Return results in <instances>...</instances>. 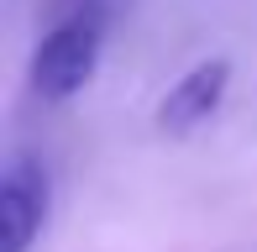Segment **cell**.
<instances>
[{
    "label": "cell",
    "instance_id": "2",
    "mask_svg": "<svg viewBox=\"0 0 257 252\" xmlns=\"http://www.w3.org/2000/svg\"><path fill=\"white\" fill-rule=\"evenodd\" d=\"M48 168L37 158H11L0 179V252H32L48 226Z\"/></svg>",
    "mask_w": 257,
    "mask_h": 252
},
{
    "label": "cell",
    "instance_id": "1",
    "mask_svg": "<svg viewBox=\"0 0 257 252\" xmlns=\"http://www.w3.org/2000/svg\"><path fill=\"white\" fill-rule=\"evenodd\" d=\"M105 32H110L105 0H74V6L42 32L37 53H32V95L53 100V105L58 100H74L100 68Z\"/></svg>",
    "mask_w": 257,
    "mask_h": 252
},
{
    "label": "cell",
    "instance_id": "3",
    "mask_svg": "<svg viewBox=\"0 0 257 252\" xmlns=\"http://www.w3.org/2000/svg\"><path fill=\"white\" fill-rule=\"evenodd\" d=\"M226 84H231V63H226V58L194 63L189 74H184L168 95H163L158 126H163V132H173V137H184V132H194V126H205V121L220 110V100H226Z\"/></svg>",
    "mask_w": 257,
    "mask_h": 252
}]
</instances>
